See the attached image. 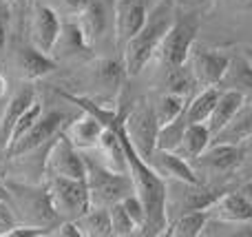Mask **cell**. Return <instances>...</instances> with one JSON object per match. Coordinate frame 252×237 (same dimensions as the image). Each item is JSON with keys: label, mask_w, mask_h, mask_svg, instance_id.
Returning <instances> with one entry per match:
<instances>
[{"label": "cell", "mask_w": 252, "mask_h": 237, "mask_svg": "<svg viewBox=\"0 0 252 237\" xmlns=\"http://www.w3.org/2000/svg\"><path fill=\"white\" fill-rule=\"evenodd\" d=\"M126 113L120 115L118 120V131L124 142L126 149V162H128V175L133 180L135 193L142 200L144 211H146V226L144 233L146 235H166L168 229V213H166V200H168V182L137 153L133 142L128 140L124 129Z\"/></svg>", "instance_id": "6da1fadb"}, {"label": "cell", "mask_w": 252, "mask_h": 237, "mask_svg": "<svg viewBox=\"0 0 252 237\" xmlns=\"http://www.w3.org/2000/svg\"><path fill=\"white\" fill-rule=\"evenodd\" d=\"M175 13H177L175 0H155V4H151V11L142 29L122 47V60L128 75H139L144 67L157 56V49L164 35L168 34Z\"/></svg>", "instance_id": "7a4b0ae2"}, {"label": "cell", "mask_w": 252, "mask_h": 237, "mask_svg": "<svg viewBox=\"0 0 252 237\" xmlns=\"http://www.w3.org/2000/svg\"><path fill=\"white\" fill-rule=\"evenodd\" d=\"M9 189V204L16 215V224H31V226H42L53 233L58 224H60V215L56 213L49 198L47 186H35L22 180H7Z\"/></svg>", "instance_id": "3957f363"}, {"label": "cell", "mask_w": 252, "mask_h": 237, "mask_svg": "<svg viewBox=\"0 0 252 237\" xmlns=\"http://www.w3.org/2000/svg\"><path fill=\"white\" fill-rule=\"evenodd\" d=\"M84 164H87V186L89 195H91V206H113V204L122 202L126 195L135 193L133 180L128 173H120L113 169L104 167L91 151H82Z\"/></svg>", "instance_id": "277c9868"}, {"label": "cell", "mask_w": 252, "mask_h": 237, "mask_svg": "<svg viewBox=\"0 0 252 237\" xmlns=\"http://www.w3.org/2000/svg\"><path fill=\"white\" fill-rule=\"evenodd\" d=\"M201 27V18L197 11H177L175 20L170 25L168 34L164 35L159 49H157V60L166 69L170 67H184L188 62L192 47H195L197 34Z\"/></svg>", "instance_id": "5b68a950"}, {"label": "cell", "mask_w": 252, "mask_h": 237, "mask_svg": "<svg viewBox=\"0 0 252 237\" xmlns=\"http://www.w3.org/2000/svg\"><path fill=\"white\" fill-rule=\"evenodd\" d=\"M51 204L60 220H80L91 208V195L84 177H44Z\"/></svg>", "instance_id": "8992f818"}, {"label": "cell", "mask_w": 252, "mask_h": 237, "mask_svg": "<svg viewBox=\"0 0 252 237\" xmlns=\"http://www.w3.org/2000/svg\"><path fill=\"white\" fill-rule=\"evenodd\" d=\"M159 120L155 115L153 102L148 98H139L130 111L124 118V129L128 140L133 142V146L137 149V153L148 162V158L153 155V151L157 149V135H159Z\"/></svg>", "instance_id": "52a82bcc"}, {"label": "cell", "mask_w": 252, "mask_h": 237, "mask_svg": "<svg viewBox=\"0 0 252 237\" xmlns=\"http://www.w3.org/2000/svg\"><path fill=\"white\" fill-rule=\"evenodd\" d=\"M42 175L44 177H84L87 164L84 153L64 135H56L47 146V155L42 160Z\"/></svg>", "instance_id": "ba28073f"}, {"label": "cell", "mask_w": 252, "mask_h": 237, "mask_svg": "<svg viewBox=\"0 0 252 237\" xmlns=\"http://www.w3.org/2000/svg\"><path fill=\"white\" fill-rule=\"evenodd\" d=\"M197 175L204 184H213V180H228L237 173L239 167V144H213L192 162Z\"/></svg>", "instance_id": "9c48e42d"}, {"label": "cell", "mask_w": 252, "mask_h": 237, "mask_svg": "<svg viewBox=\"0 0 252 237\" xmlns=\"http://www.w3.org/2000/svg\"><path fill=\"white\" fill-rule=\"evenodd\" d=\"M62 25L60 13L49 2H33L29 13V38L31 44L38 47L44 53H53L62 38Z\"/></svg>", "instance_id": "30bf717a"}, {"label": "cell", "mask_w": 252, "mask_h": 237, "mask_svg": "<svg viewBox=\"0 0 252 237\" xmlns=\"http://www.w3.org/2000/svg\"><path fill=\"white\" fill-rule=\"evenodd\" d=\"M64 118L66 115L62 113V111H47V113L42 111V115L38 118V122H35L33 127H31L29 131L16 142V144L9 146L4 155L13 160V158H18V155L33 153V151L47 146L53 137L60 135V133L64 131V127H66Z\"/></svg>", "instance_id": "8fae6325"}, {"label": "cell", "mask_w": 252, "mask_h": 237, "mask_svg": "<svg viewBox=\"0 0 252 237\" xmlns=\"http://www.w3.org/2000/svg\"><path fill=\"white\" fill-rule=\"evenodd\" d=\"M89 49H95L113 27L115 31V0H89L87 9L75 18Z\"/></svg>", "instance_id": "7c38bea8"}, {"label": "cell", "mask_w": 252, "mask_h": 237, "mask_svg": "<svg viewBox=\"0 0 252 237\" xmlns=\"http://www.w3.org/2000/svg\"><path fill=\"white\" fill-rule=\"evenodd\" d=\"M230 58L232 56L217 51V49L192 47L190 56H188V69L192 71V78L197 80L201 89L219 87L228 67H230Z\"/></svg>", "instance_id": "4fadbf2b"}, {"label": "cell", "mask_w": 252, "mask_h": 237, "mask_svg": "<svg viewBox=\"0 0 252 237\" xmlns=\"http://www.w3.org/2000/svg\"><path fill=\"white\" fill-rule=\"evenodd\" d=\"M210 220L219 224H252V200L239 189H228L208 206Z\"/></svg>", "instance_id": "5bb4252c"}, {"label": "cell", "mask_w": 252, "mask_h": 237, "mask_svg": "<svg viewBox=\"0 0 252 237\" xmlns=\"http://www.w3.org/2000/svg\"><path fill=\"white\" fill-rule=\"evenodd\" d=\"M148 0H115V44L124 47L146 22Z\"/></svg>", "instance_id": "9a60e30c"}, {"label": "cell", "mask_w": 252, "mask_h": 237, "mask_svg": "<svg viewBox=\"0 0 252 237\" xmlns=\"http://www.w3.org/2000/svg\"><path fill=\"white\" fill-rule=\"evenodd\" d=\"M148 164L164 177L166 182H190V184H204L199 175H197L192 162L177 153V151H166V149H155L153 155L148 158Z\"/></svg>", "instance_id": "2e32d148"}, {"label": "cell", "mask_w": 252, "mask_h": 237, "mask_svg": "<svg viewBox=\"0 0 252 237\" xmlns=\"http://www.w3.org/2000/svg\"><path fill=\"white\" fill-rule=\"evenodd\" d=\"M33 102H35V89L27 82L25 87L18 89L7 100V104L2 106V115H0V153L2 155L7 153V149H9V142H11V133H13L16 122Z\"/></svg>", "instance_id": "e0dca14e"}, {"label": "cell", "mask_w": 252, "mask_h": 237, "mask_svg": "<svg viewBox=\"0 0 252 237\" xmlns=\"http://www.w3.org/2000/svg\"><path fill=\"white\" fill-rule=\"evenodd\" d=\"M16 71L25 82H35V80L44 78V75L56 71V60L51 58V53L40 51L33 44H25L16 51Z\"/></svg>", "instance_id": "ac0fdd59"}, {"label": "cell", "mask_w": 252, "mask_h": 237, "mask_svg": "<svg viewBox=\"0 0 252 237\" xmlns=\"http://www.w3.org/2000/svg\"><path fill=\"white\" fill-rule=\"evenodd\" d=\"M104 122L95 118V115L82 111V115L71 118L64 127V135L78 146L80 151H93L100 142L102 133H104Z\"/></svg>", "instance_id": "d6986e66"}, {"label": "cell", "mask_w": 252, "mask_h": 237, "mask_svg": "<svg viewBox=\"0 0 252 237\" xmlns=\"http://www.w3.org/2000/svg\"><path fill=\"white\" fill-rule=\"evenodd\" d=\"M219 89H232L241 93L246 102H252V60L244 53H237L230 58L226 75H223Z\"/></svg>", "instance_id": "ffe728a7"}, {"label": "cell", "mask_w": 252, "mask_h": 237, "mask_svg": "<svg viewBox=\"0 0 252 237\" xmlns=\"http://www.w3.org/2000/svg\"><path fill=\"white\" fill-rule=\"evenodd\" d=\"M213 144V131L206 122H190L186 127V133L182 137V144L177 146V153L186 158L188 162H195L208 146Z\"/></svg>", "instance_id": "44dd1931"}, {"label": "cell", "mask_w": 252, "mask_h": 237, "mask_svg": "<svg viewBox=\"0 0 252 237\" xmlns=\"http://www.w3.org/2000/svg\"><path fill=\"white\" fill-rule=\"evenodd\" d=\"M250 135H252V102H244V106L213 137V142H217V144H241Z\"/></svg>", "instance_id": "7402d4cb"}, {"label": "cell", "mask_w": 252, "mask_h": 237, "mask_svg": "<svg viewBox=\"0 0 252 237\" xmlns=\"http://www.w3.org/2000/svg\"><path fill=\"white\" fill-rule=\"evenodd\" d=\"M244 96L237 91H232V89H221V96H219L217 104H215L213 113H210L208 118V129L213 131V137L217 135L219 131H221L223 127H226L228 122H230L232 118H235V113L244 106Z\"/></svg>", "instance_id": "603a6c76"}, {"label": "cell", "mask_w": 252, "mask_h": 237, "mask_svg": "<svg viewBox=\"0 0 252 237\" xmlns=\"http://www.w3.org/2000/svg\"><path fill=\"white\" fill-rule=\"evenodd\" d=\"M210 215L206 208H197V211H186L177 215L166 229V235L173 237H199L204 235L206 224H208Z\"/></svg>", "instance_id": "cb8c5ba5"}, {"label": "cell", "mask_w": 252, "mask_h": 237, "mask_svg": "<svg viewBox=\"0 0 252 237\" xmlns=\"http://www.w3.org/2000/svg\"><path fill=\"white\" fill-rule=\"evenodd\" d=\"M126 78H128V71H126L124 60L104 58V60H100V65L95 67V80H97V84L104 89L106 96H115Z\"/></svg>", "instance_id": "d4e9b609"}, {"label": "cell", "mask_w": 252, "mask_h": 237, "mask_svg": "<svg viewBox=\"0 0 252 237\" xmlns=\"http://www.w3.org/2000/svg\"><path fill=\"white\" fill-rule=\"evenodd\" d=\"M75 224L82 231V237H109L113 235L111 224V211L106 206H91Z\"/></svg>", "instance_id": "484cf974"}, {"label": "cell", "mask_w": 252, "mask_h": 237, "mask_svg": "<svg viewBox=\"0 0 252 237\" xmlns=\"http://www.w3.org/2000/svg\"><path fill=\"white\" fill-rule=\"evenodd\" d=\"M219 96H221V89L219 87H204L201 91H197L195 96L188 100V106H186L188 124L190 122H208V118H210V113H213L215 104H217Z\"/></svg>", "instance_id": "4316f807"}, {"label": "cell", "mask_w": 252, "mask_h": 237, "mask_svg": "<svg viewBox=\"0 0 252 237\" xmlns=\"http://www.w3.org/2000/svg\"><path fill=\"white\" fill-rule=\"evenodd\" d=\"M188 96H182V93H175V91H161L159 96L155 98L153 102V109H155V115L159 120V124H166V122H173L175 118L186 111L188 106Z\"/></svg>", "instance_id": "83f0119b"}, {"label": "cell", "mask_w": 252, "mask_h": 237, "mask_svg": "<svg viewBox=\"0 0 252 237\" xmlns=\"http://www.w3.org/2000/svg\"><path fill=\"white\" fill-rule=\"evenodd\" d=\"M188 127V118L184 111L179 118H175L173 122H166L159 127V135H157V149H166V151H175L182 144V137L186 133Z\"/></svg>", "instance_id": "f1b7e54d"}, {"label": "cell", "mask_w": 252, "mask_h": 237, "mask_svg": "<svg viewBox=\"0 0 252 237\" xmlns=\"http://www.w3.org/2000/svg\"><path fill=\"white\" fill-rule=\"evenodd\" d=\"M109 211H111V224H113V235H118V237H128V235L139 233L137 222H135L133 215L126 211V206H124L122 202H118V204H113V206H109Z\"/></svg>", "instance_id": "f546056e"}, {"label": "cell", "mask_w": 252, "mask_h": 237, "mask_svg": "<svg viewBox=\"0 0 252 237\" xmlns=\"http://www.w3.org/2000/svg\"><path fill=\"white\" fill-rule=\"evenodd\" d=\"M42 111H44V109H42V104H40V102L35 100L33 104H31L29 109H27L25 113L20 115V120H18V122H16V127H13L11 142H9V146H11V144H16V142L20 140V137L25 135V133L29 131V129L33 127L35 122H38V118H40V115H42Z\"/></svg>", "instance_id": "4dcf8cb0"}, {"label": "cell", "mask_w": 252, "mask_h": 237, "mask_svg": "<svg viewBox=\"0 0 252 237\" xmlns=\"http://www.w3.org/2000/svg\"><path fill=\"white\" fill-rule=\"evenodd\" d=\"M13 22H16V18H13L11 2H9V0H0V58H2L4 51H7Z\"/></svg>", "instance_id": "1f68e13d"}, {"label": "cell", "mask_w": 252, "mask_h": 237, "mask_svg": "<svg viewBox=\"0 0 252 237\" xmlns=\"http://www.w3.org/2000/svg\"><path fill=\"white\" fill-rule=\"evenodd\" d=\"M235 177L241 182H252V135L239 144V167Z\"/></svg>", "instance_id": "d6a6232c"}, {"label": "cell", "mask_w": 252, "mask_h": 237, "mask_svg": "<svg viewBox=\"0 0 252 237\" xmlns=\"http://www.w3.org/2000/svg\"><path fill=\"white\" fill-rule=\"evenodd\" d=\"M53 9H56L58 13L60 11H64L69 18H78L80 13L87 9V4H89V0H53V2H49Z\"/></svg>", "instance_id": "836d02e7"}, {"label": "cell", "mask_w": 252, "mask_h": 237, "mask_svg": "<svg viewBox=\"0 0 252 237\" xmlns=\"http://www.w3.org/2000/svg\"><path fill=\"white\" fill-rule=\"evenodd\" d=\"M11 2V9H13V18L18 20V25L22 22V18L27 16V9H29L31 0H9Z\"/></svg>", "instance_id": "e575fe53"}, {"label": "cell", "mask_w": 252, "mask_h": 237, "mask_svg": "<svg viewBox=\"0 0 252 237\" xmlns=\"http://www.w3.org/2000/svg\"><path fill=\"white\" fill-rule=\"evenodd\" d=\"M237 11H252V0H226Z\"/></svg>", "instance_id": "d590c367"}, {"label": "cell", "mask_w": 252, "mask_h": 237, "mask_svg": "<svg viewBox=\"0 0 252 237\" xmlns=\"http://www.w3.org/2000/svg\"><path fill=\"white\" fill-rule=\"evenodd\" d=\"M7 93H9V80L4 78V73L0 71V100L7 98Z\"/></svg>", "instance_id": "8d00e7d4"}, {"label": "cell", "mask_w": 252, "mask_h": 237, "mask_svg": "<svg viewBox=\"0 0 252 237\" xmlns=\"http://www.w3.org/2000/svg\"><path fill=\"white\" fill-rule=\"evenodd\" d=\"M0 200H7L9 202V189H7V182L0 177Z\"/></svg>", "instance_id": "74e56055"}, {"label": "cell", "mask_w": 252, "mask_h": 237, "mask_svg": "<svg viewBox=\"0 0 252 237\" xmlns=\"http://www.w3.org/2000/svg\"><path fill=\"white\" fill-rule=\"evenodd\" d=\"M244 56H248L252 60V44H248V47H244Z\"/></svg>", "instance_id": "f35d334b"}, {"label": "cell", "mask_w": 252, "mask_h": 237, "mask_svg": "<svg viewBox=\"0 0 252 237\" xmlns=\"http://www.w3.org/2000/svg\"><path fill=\"white\" fill-rule=\"evenodd\" d=\"M7 229H9V226H7V224H4V222H2V220H0V235H2V233H4V231H7Z\"/></svg>", "instance_id": "ab89813d"}, {"label": "cell", "mask_w": 252, "mask_h": 237, "mask_svg": "<svg viewBox=\"0 0 252 237\" xmlns=\"http://www.w3.org/2000/svg\"><path fill=\"white\" fill-rule=\"evenodd\" d=\"M0 115H2V106H0Z\"/></svg>", "instance_id": "60d3db41"}, {"label": "cell", "mask_w": 252, "mask_h": 237, "mask_svg": "<svg viewBox=\"0 0 252 237\" xmlns=\"http://www.w3.org/2000/svg\"><path fill=\"white\" fill-rule=\"evenodd\" d=\"M175 2H179V0H175Z\"/></svg>", "instance_id": "b9f144b4"}]
</instances>
